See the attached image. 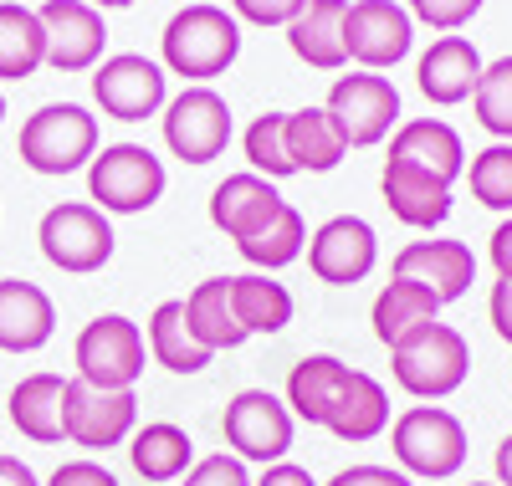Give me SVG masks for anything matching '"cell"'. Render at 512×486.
Returning <instances> with one entry per match:
<instances>
[{
	"label": "cell",
	"mask_w": 512,
	"mask_h": 486,
	"mask_svg": "<svg viewBox=\"0 0 512 486\" xmlns=\"http://www.w3.org/2000/svg\"><path fill=\"white\" fill-rule=\"evenodd\" d=\"M390 374L420 405L451 400V394L466 384V374H472V343L461 338V328H451L441 318L420 323L400 343H390Z\"/></svg>",
	"instance_id": "obj_1"
},
{
	"label": "cell",
	"mask_w": 512,
	"mask_h": 486,
	"mask_svg": "<svg viewBox=\"0 0 512 486\" xmlns=\"http://www.w3.org/2000/svg\"><path fill=\"white\" fill-rule=\"evenodd\" d=\"M159 52H164V62H159L164 72L190 77V87L210 82V77H221L241 57V21L226 6L195 0V6H185V11H175L164 21Z\"/></svg>",
	"instance_id": "obj_2"
},
{
	"label": "cell",
	"mask_w": 512,
	"mask_h": 486,
	"mask_svg": "<svg viewBox=\"0 0 512 486\" xmlns=\"http://www.w3.org/2000/svg\"><path fill=\"white\" fill-rule=\"evenodd\" d=\"M16 154H21L26 169L52 174V180L57 174H77L98 154V118L82 103H47L21 123Z\"/></svg>",
	"instance_id": "obj_3"
},
{
	"label": "cell",
	"mask_w": 512,
	"mask_h": 486,
	"mask_svg": "<svg viewBox=\"0 0 512 486\" xmlns=\"http://www.w3.org/2000/svg\"><path fill=\"white\" fill-rule=\"evenodd\" d=\"M390 451L410 481H451L466 466V425L446 405H410L390 425Z\"/></svg>",
	"instance_id": "obj_4"
},
{
	"label": "cell",
	"mask_w": 512,
	"mask_h": 486,
	"mask_svg": "<svg viewBox=\"0 0 512 486\" xmlns=\"http://www.w3.org/2000/svg\"><path fill=\"white\" fill-rule=\"evenodd\" d=\"M113 241H118L113 220L98 205H88V200H62V205H52L47 215H41V226H36L41 256H47L57 272H67V277L103 272L113 261Z\"/></svg>",
	"instance_id": "obj_5"
},
{
	"label": "cell",
	"mask_w": 512,
	"mask_h": 486,
	"mask_svg": "<svg viewBox=\"0 0 512 486\" xmlns=\"http://www.w3.org/2000/svg\"><path fill=\"white\" fill-rule=\"evenodd\" d=\"M169 174L144 144H103L88 164V195L103 215H139L164 200Z\"/></svg>",
	"instance_id": "obj_6"
},
{
	"label": "cell",
	"mask_w": 512,
	"mask_h": 486,
	"mask_svg": "<svg viewBox=\"0 0 512 486\" xmlns=\"http://www.w3.org/2000/svg\"><path fill=\"white\" fill-rule=\"evenodd\" d=\"M221 435H226V446H231L236 461H246V466H277L292 451L297 420H292L287 400H277L272 389H241V394H231V405H226Z\"/></svg>",
	"instance_id": "obj_7"
},
{
	"label": "cell",
	"mask_w": 512,
	"mask_h": 486,
	"mask_svg": "<svg viewBox=\"0 0 512 486\" xmlns=\"http://www.w3.org/2000/svg\"><path fill=\"white\" fill-rule=\"evenodd\" d=\"M144 359H149L144 328L128 323L123 313L93 318L88 328L77 333V343H72L77 379H88V384H98V389H134L139 374H144Z\"/></svg>",
	"instance_id": "obj_8"
},
{
	"label": "cell",
	"mask_w": 512,
	"mask_h": 486,
	"mask_svg": "<svg viewBox=\"0 0 512 486\" xmlns=\"http://www.w3.org/2000/svg\"><path fill=\"white\" fill-rule=\"evenodd\" d=\"M328 118L338 123L349 149H374L400 128V93L379 72H349L328 87Z\"/></svg>",
	"instance_id": "obj_9"
},
{
	"label": "cell",
	"mask_w": 512,
	"mask_h": 486,
	"mask_svg": "<svg viewBox=\"0 0 512 486\" xmlns=\"http://www.w3.org/2000/svg\"><path fill=\"white\" fill-rule=\"evenodd\" d=\"M159 123H164L169 154L185 159V164H210L231 144V108H226V98L216 93V87H205V82L185 87L180 98H169Z\"/></svg>",
	"instance_id": "obj_10"
},
{
	"label": "cell",
	"mask_w": 512,
	"mask_h": 486,
	"mask_svg": "<svg viewBox=\"0 0 512 486\" xmlns=\"http://www.w3.org/2000/svg\"><path fill=\"white\" fill-rule=\"evenodd\" d=\"M93 103L113 123H144V118L164 113V103H169L164 67L154 57H139V52L103 57L93 67Z\"/></svg>",
	"instance_id": "obj_11"
},
{
	"label": "cell",
	"mask_w": 512,
	"mask_h": 486,
	"mask_svg": "<svg viewBox=\"0 0 512 486\" xmlns=\"http://www.w3.org/2000/svg\"><path fill=\"white\" fill-rule=\"evenodd\" d=\"M139 430V400L134 389H98L88 379H67V440L82 451H113L128 446Z\"/></svg>",
	"instance_id": "obj_12"
},
{
	"label": "cell",
	"mask_w": 512,
	"mask_h": 486,
	"mask_svg": "<svg viewBox=\"0 0 512 486\" xmlns=\"http://www.w3.org/2000/svg\"><path fill=\"white\" fill-rule=\"evenodd\" d=\"M415 21L395 0H354L344 16V52L359 62V72H384L410 57Z\"/></svg>",
	"instance_id": "obj_13"
},
{
	"label": "cell",
	"mask_w": 512,
	"mask_h": 486,
	"mask_svg": "<svg viewBox=\"0 0 512 486\" xmlns=\"http://www.w3.org/2000/svg\"><path fill=\"white\" fill-rule=\"evenodd\" d=\"M308 267L328 287H354L379 267V236L359 215H333L308 236Z\"/></svg>",
	"instance_id": "obj_14"
},
{
	"label": "cell",
	"mask_w": 512,
	"mask_h": 486,
	"mask_svg": "<svg viewBox=\"0 0 512 486\" xmlns=\"http://www.w3.org/2000/svg\"><path fill=\"white\" fill-rule=\"evenodd\" d=\"M36 16H41V31H47V67L88 72L103 62L108 26H103V11H93L88 0H47Z\"/></svg>",
	"instance_id": "obj_15"
},
{
	"label": "cell",
	"mask_w": 512,
	"mask_h": 486,
	"mask_svg": "<svg viewBox=\"0 0 512 486\" xmlns=\"http://www.w3.org/2000/svg\"><path fill=\"white\" fill-rule=\"evenodd\" d=\"M395 277L425 287L441 307L472 292L477 282V256L466 241H410L395 251Z\"/></svg>",
	"instance_id": "obj_16"
},
{
	"label": "cell",
	"mask_w": 512,
	"mask_h": 486,
	"mask_svg": "<svg viewBox=\"0 0 512 486\" xmlns=\"http://www.w3.org/2000/svg\"><path fill=\"white\" fill-rule=\"evenodd\" d=\"M282 205L287 200L277 195V185L267 180V174H251V169L246 174H226V180L210 190V226L241 246L246 236L262 231Z\"/></svg>",
	"instance_id": "obj_17"
},
{
	"label": "cell",
	"mask_w": 512,
	"mask_h": 486,
	"mask_svg": "<svg viewBox=\"0 0 512 486\" xmlns=\"http://www.w3.org/2000/svg\"><path fill=\"white\" fill-rule=\"evenodd\" d=\"M379 195H384V205H390V215L410 231H436L451 215V185L436 180V174H425V169H415V164H400V159H384Z\"/></svg>",
	"instance_id": "obj_18"
},
{
	"label": "cell",
	"mask_w": 512,
	"mask_h": 486,
	"mask_svg": "<svg viewBox=\"0 0 512 486\" xmlns=\"http://www.w3.org/2000/svg\"><path fill=\"white\" fill-rule=\"evenodd\" d=\"M482 52L472 47L466 36H436L431 52L415 62V82L420 93L431 98L436 108H456L477 93V77H482Z\"/></svg>",
	"instance_id": "obj_19"
},
{
	"label": "cell",
	"mask_w": 512,
	"mask_h": 486,
	"mask_svg": "<svg viewBox=\"0 0 512 486\" xmlns=\"http://www.w3.org/2000/svg\"><path fill=\"white\" fill-rule=\"evenodd\" d=\"M57 333V302L36 282L6 277L0 282V348L6 353H36Z\"/></svg>",
	"instance_id": "obj_20"
},
{
	"label": "cell",
	"mask_w": 512,
	"mask_h": 486,
	"mask_svg": "<svg viewBox=\"0 0 512 486\" xmlns=\"http://www.w3.org/2000/svg\"><path fill=\"white\" fill-rule=\"evenodd\" d=\"M390 159L400 164H415L425 174H436V180L456 185L461 174H466V144L451 123L441 118H410L395 128V139H390Z\"/></svg>",
	"instance_id": "obj_21"
},
{
	"label": "cell",
	"mask_w": 512,
	"mask_h": 486,
	"mask_svg": "<svg viewBox=\"0 0 512 486\" xmlns=\"http://www.w3.org/2000/svg\"><path fill=\"white\" fill-rule=\"evenodd\" d=\"M344 16H349V0H308V6L287 21L292 57L318 67V72H338L349 62V52H344Z\"/></svg>",
	"instance_id": "obj_22"
},
{
	"label": "cell",
	"mask_w": 512,
	"mask_h": 486,
	"mask_svg": "<svg viewBox=\"0 0 512 486\" xmlns=\"http://www.w3.org/2000/svg\"><path fill=\"white\" fill-rule=\"evenodd\" d=\"M11 425L36 446H62L67 440V379L62 374H26L11 389Z\"/></svg>",
	"instance_id": "obj_23"
},
{
	"label": "cell",
	"mask_w": 512,
	"mask_h": 486,
	"mask_svg": "<svg viewBox=\"0 0 512 486\" xmlns=\"http://www.w3.org/2000/svg\"><path fill=\"white\" fill-rule=\"evenodd\" d=\"M323 430H333L338 440H349V446H364V440L384 435L390 430V394H384V384L374 374H364V369H349V379H344V389H338Z\"/></svg>",
	"instance_id": "obj_24"
},
{
	"label": "cell",
	"mask_w": 512,
	"mask_h": 486,
	"mask_svg": "<svg viewBox=\"0 0 512 486\" xmlns=\"http://www.w3.org/2000/svg\"><path fill=\"white\" fill-rule=\"evenodd\" d=\"M128 461H134V471L144 481H154V486L180 481L195 466V440H190L185 425L149 420V425H139L134 435H128Z\"/></svg>",
	"instance_id": "obj_25"
},
{
	"label": "cell",
	"mask_w": 512,
	"mask_h": 486,
	"mask_svg": "<svg viewBox=\"0 0 512 486\" xmlns=\"http://www.w3.org/2000/svg\"><path fill=\"white\" fill-rule=\"evenodd\" d=\"M144 343H149V359L164 364L169 374H200L216 353H210L190 323H185V297H169L149 313V328H144Z\"/></svg>",
	"instance_id": "obj_26"
},
{
	"label": "cell",
	"mask_w": 512,
	"mask_h": 486,
	"mask_svg": "<svg viewBox=\"0 0 512 486\" xmlns=\"http://www.w3.org/2000/svg\"><path fill=\"white\" fill-rule=\"evenodd\" d=\"M226 287H231V313L246 328V338H272L292 323V292L282 282H272L267 272L226 277Z\"/></svg>",
	"instance_id": "obj_27"
},
{
	"label": "cell",
	"mask_w": 512,
	"mask_h": 486,
	"mask_svg": "<svg viewBox=\"0 0 512 486\" xmlns=\"http://www.w3.org/2000/svg\"><path fill=\"white\" fill-rule=\"evenodd\" d=\"M349 379V364L333 359V353H308V359H297L292 374H287V410L292 420H308V425H323L338 389Z\"/></svg>",
	"instance_id": "obj_28"
},
{
	"label": "cell",
	"mask_w": 512,
	"mask_h": 486,
	"mask_svg": "<svg viewBox=\"0 0 512 486\" xmlns=\"http://www.w3.org/2000/svg\"><path fill=\"white\" fill-rule=\"evenodd\" d=\"M344 154H349V144L338 134V123L328 118V108L287 113V159L297 174H328L344 164Z\"/></svg>",
	"instance_id": "obj_29"
},
{
	"label": "cell",
	"mask_w": 512,
	"mask_h": 486,
	"mask_svg": "<svg viewBox=\"0 0 512 486\" xmlns=\"http://www.w3.org/2000/svg\"><path fill=\"white\" fill-rule=\"evenodd\" d=\"M36 67H47V31H41V16L31 6H16V0H0V77L21 82Z\"/></svg>",
	"instance_id": "obj_30"
},
{
	"label": "cell",
	"mask_w": 512,
	"mask_h": 486,
	"mask_svg": "<svg viewBox=\"0 0 512 486\" xmlns=\"http://www.w3.org/2000/svg\"><path fill=\"white\" fill-rule=\"evenodd\" d=\"M185 323H190V333H195L210 353L246 343V328H241L236 313H231V287H226V277H210V282H200V287L185 297Z\"/></svg>",
	"instance_id": "obj_31"
},
{
	"label": "cell",
	"mask_w": 512,
	"mask_h": 486,
	"mask_svg": "<svg viewBox=\"0 0 512 486\" xmlns=\"http://www.w3.org/2000/svg\"><path fill=\"white\" fill-rule=\"evenodd\" d=\"M374 338L390 348V343H400L410 328H420V323H436L441 318V302L425 292V287H415V282H390L379 297H374Z\"/></svg>",
	"instance_id": "obj_32"
},
{
	"label": "cell",
	"mask_w": 512,
	"mask_h": 486,
	"mask_svg": "<svg viewBox=\"0 0 512 486\" xmlns=\"http://www.w3.org/2000/svg\"><path fill=\"white\" fill-rule=\"evenodd\" d=\"M236 251L251 261L256 272H267V277H272V272L292 267V261L308 251V226H303V215H297L292 205H282V210L267 220V226L256 231V236H246Z\"/></svg>",
	"instance_id": "obj_33"
},
{
	"label": "cell",
	"mask_w": 512,
	"mask_h": 486,
	"mask_svg": "<svg viewBox=\"0 0 512 486\" xmlns=\"http://www.w3.org/2000/svg\"><path fill=\"white\" fill-rule=\"evenodd\" d=\"M472 108H477V123L497 144H512V57H497L482 67Z\"/></svg>",
	"instance_id": "obj_34"
},
{
	"label": "cell",
	"mask_w": 512,
	"mask_h": 486,
	"mask_svg": "<svg viewBox=\"0 0 512 486\" xmlns=\"http://www.w3.org/2000/svg\"><path fill=\"white\" fill-rule=\"evenodd\" d=\"M241 149H246L251 174H267L272 185H277V180H287V174H297V169H292V159H287V113H277V108H272V113H262V118H251Z\"/></svg>",
	"instance_id": "obj_35"
},
{
	"label": "cell",
	"mask_w": 512,
	"mask_h": 486,
	"mask_svg": "<svg viewBox=\"0 0 512 486\" xmlns=\"http://www.w3.org/2000/svg\"><path fill=\"white\" fill-rule=\"evenodd\" d=\"M466 185H472L477 205L512 215V144H487L482 154H472V164H466Z\"/></svg>",
	"instance_id": "obj_36"
},
{
	"label": "cell",
	"mask_w": 512,
	"mask_h": 486,
	"mask_svg": "<svg viewBox=\"0 0 512 486\" xmlns=\"http://www.w3.org/2000/svg\"><path fill=\"white\" fill-rule=\"evenodd\" d=\"M482 11V0H410V21L431 26V31H461L466 21H472Z\"/></svg>",
	"instance_id": "obj_37"
},
{
	"label": "cell",
	"mask_w": 512,
	"mask_h": 486,
	"mask_svg": "<svg viewBox=\"0 0 512 486\" xmlns=\"http://www.w3.org/2000/svg\"><path fill=\"white\" fill-rule=\"evenodd\" d=\"M180 481H185V486H251V471H246V461H236L231 451H216V456H200Z\"/></svg>",
	"instance_id": "obj_38"
},
{
	"label": "cell",
	"mask_w": 512,
	"mask_h": 486,
	"mask_svg": "<svg viewBox=\"0 0 512 486\" xmlns=\"http://www.w3.org/2000/svg\"><path fill=\"white\" fill-rule=\"evenodd\" d=\"M308 0H231V16L251 26H287Z\"/></svg>",
	"instance_id": "obj_39"
},
{
	"label": "cell",
	"mask_w": 512,
	"mask_h": 486,
	"mask_svg": "<svg viewBox=\"0 0 512 486\" xmlns=\"http://www.w3.org/2000/svg\"><path fill=\"white\" fill-rule=\"evenodd\" d=\"M328 486H415L400 466H374V461H359V466H344Z\"/></svg>",
	"instance_id": "obj_40"
},
{
	"label": "cell",
	"mask_w": 512,
	"mask_h": 486,
	"mask_svg": "<svg viewBox=\"0 0 512 486\" xmlns=\"http://www.w3.org/2000/svg\"><path fill=\"white\" fill-rule=\"evenodd\" d=\"M47 486H118V476L108 471V466H98V461H62L52 476H47Z\"/></svg>",
	"instance_id": "obj_41"
},
{
	"label": "cell",
	"mask_w": 512,
	"mask_h": 486,
	"mask_svg": "<svg viewBox=\"0 0 512 486\" xmlns=\"http://www.w3.org/2000/svg\"><path fill=\"white\" fill-rule=\"evenodd\" d=\"M487 318H492L497 338H502V343H512V282H507V277H497V282H492V297H487Z\"/></svg>",
	"instance_id": "obj_42"
},
{
	"label": "cell",
	"mask_w": 512,
	"mask_h": 486,
	"mask_svg": "<svg viewBox=\"0 0 512 486\" xmlns=\"http://www.w3.org/2000/svg\"><path fill=\"white\" fill-rule=\"evenodd\" d=\"M251 486H318L308 466H292V461H277V466H262Z\"/></svg>",
	"instance_id": "obj_43"
},
{
	"label": "cell",
	"mask_w": 512,
	"mask_h": 486,
	"mask_svg": "<svg viewBox=\"0 0 512 486\" xmlns=\"http://www.w3.org/2000/svg\"><path fill=\"white\" fill-rule=\"evenodd\" d=\"M487 256H492L497 277H507V282H512V215H507L502 226L492 231V241H487Z\"/></svg>",
	"instance_id": "obj_44"
},
{
	"label": "cell",
	"mask_w": 512,
	"mask_h": 486,
	"mask_svg": "<svg viewBox=\"0 0 512 486\" xmlns=\"http://www.w3.org/2000/svg\"><path fill=\"white\" fill-rule=\"evenodd\" d=\"M0 486H41V481H36V471H31L21 456L0 451Z\"/></svg>",
	"instance_id": "obj_45"
},
{
	"label": "cell",
	"mask_w": 512,
	"mask_h": 486,
	"mask_svg": "<svg viewBox=\"0 0 512 486\" xmlns=\"http://www.w3.org/2000/svg\"><path fill=\"white\" fill-rule=\"evenodd\" d=\"M492 466H497V486H512V430L497 440V456H492Z\"/></svg>",
	"instance_id": "obj_46"
},
{
	"label": "cell",
	"mask_w": 512,
	"mask_h": 486,
	"mask_svg": "<svg viewBox=\"0 0 512 486\" xmlns=\"http://www.w3.org/2000/svg\"><path fill=\"white\" fill-rule=\"evenodd\" d=\"M93 11H123V6H134V0H88Z\"/></svg>",
	"instance_id": "obj_47"
},
{
	"label": "cell",
	"mask_w": 512,
	"mask_h": 486,
	"mask_svg": "<svg viewBox=\"0 0 512 486\" xmlns=\"http://www.w3.org/2000/svg\"><path fill=\"white\" fill-rule=\"evenodd\" d=\"M0 118H6V93H0Z\"/></svg>",
	"instance_id": "obj_48"
},
{
	"label": "cell",
	"mask_w": 512,
	"mask_h": 486,
	"mask_svg": "<svg viewBox=\"0 0 512 486\" xmlns=\"http://www.w3.org/2000/svg\"><path fill=\"white\" fill-rule=\"evenodd\" d=\"M472 486H497V481H472Z\"/></svg>",
	"instance_id": "obj_49"
}]
</instances>
